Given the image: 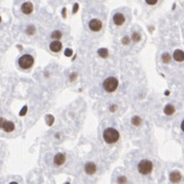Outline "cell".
<instances>
[{
	"mask_svg": "<svg viewBox=\"0 0 184 184\" xmlns=\"http://www.w3.org/2000/svg\"><path fill=\"white\" fill-rule=\"evenodd\" d=\"M103 139L107 144L116 143L119 139V133L114 127H107L103 133Z\"/></svg>",
	"mask_w": 184,
	"mask_h": 184,
	"instance_id": "obj_1",
	"label": "cell"
},
{
	"mask_svg": "<svg viewBox=\"0 0 184 184\" xmlns=\"http://www.w3.org/2000/svg\"><path fill=\"white\" fill-rule=\"evenodd\" d=\"M117 87H118V80L113 76L107 77L103 82V89L108 93L114 92L117 89Z\"/></svg>",
	"mask_w": 184,
	"mask_h": 184,
	"instance_id": "obj_2",
	"label": "cell"
},
{
	"mask_svg": "<svg viewBox=\"0 0 184 184\" xmlns=\"http://www.w3.org/2000/svg\"><path fill=\"white\" fill-rule=\"evenodd\" d=\"M152 169H153V165L148 160H142L138 164V171L139 173L142 174V175H148V174H150Z\"/></svg>",
	"mask_w": 184,
	"mask_h": 184,
	"instance_id": "obj_3",
	"label": "cell"
},
{
	"mask_svg": "<svg viewBox=\"0 0 184 184\" xmlns=\"http://www.w3.org/2000/svg\"><path fill=\"white\" fill-rule=\"evenodd\" d=\"M34 64V59L31 55H23L19 59V65L22 69H29Z\"/></svg>",
	"mask_w": 184,
	"mask_h": 184,
	"instance_id": "obj_4",
	"label": "cell"
},
{
	"mask_svg": "<svg viewBox=\"0 0 184 184\" xmlns=\"http://www.w3.org/2000/svg\"><path fill=\"white\" fill-rule=\"evenodd\" d=\"M0 129H2L6 133H11L14 130V125L11 122H8L6 119L0 117Z\"/></svg>",
	"mask_w": 184,
	"mask_h": 184,
	"instance_id": "obj_5",
	"label": "cell"
},
{
	"mask_svg": "<svg viewBox=\"0 0 184 184\" xmlns=\"http://www.w3.org/2000/svg\"><path fill=\"white\" fill-rule=\"evenodd\" d=\"M103 27V23L101 22L100 20L98 19H93L91 20L89 22V30H92L94 32H98V31H100Z\"/></svg>",
	"mask_w": 184,
	"mask_h": 184,
	"instance_id": "obj_6",
	"label": "cell"
},
{
	"mask_svg": "<svg viewBox=\"0 0 184 184\" xmlns=\"http://www.w3.org/2000/svg\"><path fill=\"white\" fill-rule=\"evenodd\" d=\"M112 21H113V23L116 25V26H122V25L125 23L126 18L122 14H120V12H117V14H115L113 16V18H112Z\"/></svg>",
	"mask_w": 184,
	"mask_h": 184,
	"instance_id": "obj_7",
	"label": "cell"
},
{
	"mask_svg": "<svg viewBox=\"0 0 184 184\" xmlns=\"http://www.w3.org/2000/svg\"><path fill=\"white\" fill-rule=\"evenodd\" d=\"M84 171H85V173L89 174V175H93V174L96 173L97 167H96V165L94 164V162H89L84 165Z\"/></svg>",
	"mask_w": 184,
	"mask_h": 184,
	"instance_id": "obj_8",
	"label": "cell"
},
{
	"mask_svg": "<svg viewBox=\"0 0 184 184\" xmlns=\"http://www.w3.org/2000/svg\"><path fill=\"white\" fill-rule=\"evenodd\" d=\"M66 162V156L64 153H57L54 157V164L56 166H62Z\"/></svg>",
	"mask_w": 184,
	"mask_h": 184,
	"instance_id": "obj_9",
	"label": "cell"
},
{
	"mask_svg": "<svg viewBox=\"0 0 184 184\" xmlns=\"http://www.w3.org/2000/svg\"><path fill=\"white\" fill-rule=\"evenodd\" d=\"M21 11L23 14H30L33 11V4L31 2H25L21 6Z\"/></svg>",
	"mask_w": 184,
	"mask_h": 184,
	"instance_id": "obj_10",
	"label": "cell"
},
{
	"mask_svg": "<svg viewBox=\"0 0 184 184\" xmlns=\"http://www.w3.org/2000/svg\"><path fill=\"white\" fill-rule=\"evenodd\" d=\"M182 176L181 174L179 173L178 171H174L170 174V181L173 182V183H178V182L181 181Z\"/></svg>",
	"mask_w": 184,
	"mask_h": 184,
	"instance_id": "obj_11",
	"label": "cell"
},
{
	"mask_svg": "<svg viewBox=\"0 0 184 184\" xmlns=\"http://www.w3.org/2000/svg\"><path fill=\"white\" fill-rule=\"evenodd\" d=\"M49 49L54 53H59L62 49V43L59 40H55L49 44Z\"/></svg>",
	"mask_w": 184,
	"mask_h": 184,
	"instance_id": "obj_12",
	"label": "cell"
},
{
	"mask_svg": "<svg viewBox=\"0 0 184 184\" xmlns=\"http://www.w3.org/2000/svg\"><path fill=\"white\" fill-rule=\"evenodd\" d=\"M173 57H174V59H175V61H177V62H183L184 52H182L181 49H176V51L174 52Z\"/></svg>",
	"mask_w": 184,
	"mask_h": 184,
	"instance_id": "obj_13",
	"label": "cell"
},
{
	"mask_svg": "<svg viewBox=\"0 0 184 184\" xmlns=\"http://www.w3.org/2000/svg\"><path fill=\"white\" fill-rule=\"evenodd\" d=\"M164 112H165L167 115H172V114L175 113V107H174V105H172V104H168V105L165 107V109H164Z\"/></svg>",
	"mask_w": 184,
	"mask_h": 184,
	"instance_id": "obj_14",
	"label": "cell"
},
{
	"mask_svg": "<svg viewBox=\"0 0 184 184\" xmlns=\"http://www.w3.org/2000/svg\"><path fill=\"white\" fill-rule=\"evenodd\" d=\"M131 122H132V125H134L135 127H139L142 124V119L139 116H133L132 119H131Z\"/></svg>",
	"mask_w": 184,
	"mask_h": 184,
	"instance_id": "obj_15",
	"label": "cell"
},
{
	"mask_svg": "<svg viewBox=\"0 0 184 184\" xmlns=\"http://www.w3.org/2000/svg\"><path fill=\"white\" fill-rule=\"evenodd\" d=\"M162 63H165V64H169V63L171 62V56H170V54H168V53H165V54H162Z\"/></svg>",
	"mask_w": 184,
	"mask_h": 184,
	"instance_id": "obj_16",
	"label": "cell"
},
{
	"mask_svg": "<svg viewBox=\"0 0 184 184\" xmlns=\"http://www.w3.org/2000/svg\"><path fill=\"white\" fill-rule=\"evenodd\" d=\"M52 38L53 39H61L62 38V32L61 31H59V30H56V31H54V32L52 33Z\"/></svg>",
	"mask_w": 184,
	"mask_h": 184,
	"instance_id": "obj_17",
	"label": "cell"
},
{
	"mask_svg": "<svg viewBox=\"0 0 184 184\" xmlns=\"http://www.w3.org/2000/svg\"><path fill=\"white\" fill-rule=\"evenodd\" d=\"M98 54L99 56L102 58H107L108 57V49H101L98 51Z\"/></svg>",
	"mask_w": 184,
	"mask_h": 184,
	"instance_id": "obj_18",
	"label": "cell"
},
{
	"mask_svg": "<svg viewBox=\"0 0 184 184\" xmlns=\"http://www.w3.org/2000/svg\"><path fill=\"white\" fill-rule=\"evenodd\" d=\"M35 27L34 26H32V25H30V26H28L27 29H26V32H27L28 35H34L35 34Z\"/></svg>",
	"mask_w": 184,
	"mask_h": 184,
	"instance_id": "obj_19",
	"label": "cell"
},
{
	"mask_svg": "<svg viewBox=\"0 0 184 184\" xmlns=\"http://www.w3.org/2000/svg\"><path fill=\"white\" fill-rule=\"evenodd\" d=\"M141 39V35L139 34L138 32H134L132 34V40L135 41V42H138V41H140Z\"/></svg>",
	"mask_w": 184,
	"mask_h": 184,
	"instance_id": "obj_20",
	"label": "cell"
},
{
	"mask_svg": "<svg viewBox=\"0 0 184 184\" xmlns=\"http://www.w3.org/2000/svg\"><path fill=\"white\" fill-rule=\"evenodd\" d=\"M130 41H131V39L127 36H125V37L122 38V44H125V45H127V44L130 43Z\"/></svg>",
	"mask_w": 184,
	"mask_h": 184,
	"instance_id": "obj_21",
	"label": "cell"
},
{
	"mask_svg": "<svg viewBox=\"0 0 184 184\" xmlns=\"http://www.w3.org/2000/svg\"><path fill=\"white\" fill-rule=\"evenodd\" d=\"M46 120H47V125L51 126L54 122V117L52 116V115H47L46 116Z\"/></svg>",
	"mask_w": 184,
	"mask_h": 184,
	"instance_id": "obj_22",
	"label": "cell"
},
{
	"mask_svg": "<svg viewBox=\"0 0 184 184\" xmlns=\"http://www.w3.org/2000/svg\"><path fill=\"white\" fill-rule=\"evenodd\" d=\"M117 182H118V183H127V180L126 177H118V178H117Z\"/></svg>",
	"mask_w": 184,
	"mask_h": 184,
	"instance_id": "obj_23",
	"label": "cell"
},
{
	"mask_svg": "<svg viewBox=\"0 0 184 184\" xmlns=\"http://www.w3.org/2000/svg\"><path fill=\"white\" fill-rule=\"evenodd\" d=\"M145 1H146V3L148 5H154L157 2V0H145Z\"/></svg>",
	"mask_w": 184,
	"mask_h": 184,
	"instance_id": "obj_24",
	"label": "cell"
},
{
	"mask_svg": "<svg viewBox=\"0 0 184 184\" xmlns=\"http://www.w3.org/2000/svg\"><path fill=\"white\" fill-rule=\"evenodd\" d=\"M69 78H70L71 81L76 80V78H77V74H76V73H72V74L70 75V77H69Z\"/></svg>",
	"mask_w": 184,
	"mask_h": 184,
	"instance_id": "obj_25",
	"label": "cell"
},
{
	"mask_svg": "<svg viewBox=\"0 0 184 184\" xmlns=\"http://www.w3.org/2000/svg\"><path fill=\"white\" fill-rule=\"evenodd\" d=\"M109 110H110L111 112H114V111L116 110V105H112L110 108H109Z\"/></svg>",
	"mask_w": 184,
	"mask_h": 184,
	"instance_id": "obj_26",
	"label": "cell"
},
{
	"mask_svg": "<svg viewBox=\"0 0 184 184\" xmlns=\"http://www.w3.org/2000/svg\"><path fill=\"white\" fill-rule=\"evenodd\" d=\"M76 11H78V4H77V3H75V4H74L73 12H76Z\"/></svg>",
	"mask_w": 184,
	"mask_h": 184,
	"instance_id": "obj_27",
	"label": "cell"
},
{
	"mask_svg": "<svg viewBox=\"0 0 184 184\" xmlns=\"http://www.w3.org/2000/svg\"><path fill=\"white\" fill-rule=\"evenodd\" d=\"M26 110H27V107H24V108L22 109V111H21V113H20V114H21V115H24L25 112H26Z\"/></svg>",
	"mask_w": 184,
	"mask_h": 184,
	"instance_id": "obj_28",
	"label": "cell"
},
{
	"mask_svg": "<svg viewBox=\"0 0 184 184\" xmlns=\"http://www.w3.org/2000/svg\"><path fill=\"white\" fill-rule=\"evenodd\" d=\"M181 130L184 132V119L182 120V122H181Z\"/></svg>",
	"mask_w": 184,
	"mask_h": 184,
	"instance_id": "obj_29",
	"label": "cell"
},
{
	"mask_svg": "<svg viewBox=\"0 0 184 184\" xmlns=\"http://www.w3.org/2000/svg\"><path fill=\"white\" fill-rule=\"evenodd\" d=\"M68 54L70 55V54H71V51H69V49H67V51H66V56H68Z\"/></svg>",
	"mask_w": 184,
	"mask_h": 184,
	"instance_id": "obj_30",
	"label": "cell"
},
{
	"mask_svg": "<svg viewBox=\"0 0 184 184\" xmlns=\"http://www.w3.org/2000/svg\"><path fill=\"white\" fill-rule=\"evenodd\" d=\"M0 23H1V16H0Z\"/></svg>",
	"mask_w": 184,
	"mask_h": 184,
	"instance_id": "obj_31",
	"label": "cell"
}]
</instances>
